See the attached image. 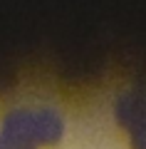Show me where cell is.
Masks as SVG:
<instances>
[{
  "mask_svg": "<svg viewBox=\"0 0 146 149\" xmlns=\"http://www.w3.org/2000/svg\"><path fill=\"white\" fill-rule=\"evenodd\" d=\"M64 134V122L55 109H15L3 119L0 149H37L57 144Z\"/></svg>",
  "mask_w": 146,
  "mask_h": 149,
  "instance_id": "6da1fadb",
  "label": "cell"
},
{
  "mask_svg": "<svg viewBox=\"0 0 146 149\" xmlns=\"http://www.w3.org/2000/svg\"><path fill=\"white\" fill-rule=\"evenodd\" d=\"M116 119L129 134L131 149H146V95L126 92L116 100Z\"/></svg>",
  "mask_w": 146,
  "mask_h": 149,
  "instance_id": "7a4b0ae2",
  "label": "cell"
}]
</instances>
